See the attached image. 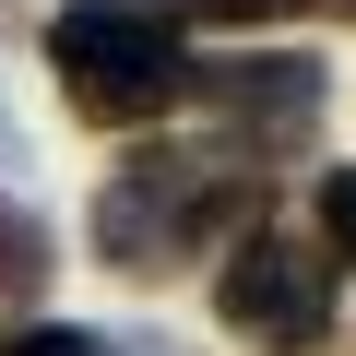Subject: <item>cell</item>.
I'll list each match as a JSON object with an SVG mask.
<instances>
[{
	"label": "cell",
	"mask_w": 356,
	"mask_h": 356,
	"mask_svg": "<svg viewBox=\"0 0 356 356\" xmlns=\"http://www.w3.org/2000/svg\"><path fill=\"white\" fill-rule=\"evenodd\" d=\"M214 309H226V332H250L273 356H309L332 332V261L297 250V238H238L226 273H214Z\"/></svg>",
	"instance_id": "3957f363"
},
{
	"label": "cell",
	"mask_w": 356,
	"mask_h": 356,
	"mask_svg": "<svg viewBox=\"0 0 356 356\" xmlns=\"http://www.w3.org/2000/svg\"><path fill=\"white\" fill-rule=\"evenodd\" d=\"M321 250H344V261H356V166H332V178H321Z\"/></svg>",
	"instance_id": "8992f818"
},
{
	"label": "cell",
	"mask_w": 356,
	"mask_h": 356,
	"mask_svg": "<svg viewBox=\"0 0 356 356\" xmlns=\"http://www.w3.org/2000/svg\"><path fill=\"white\" fill-rule=\"evenodd\" d=\"M36 285H48V226H36L13 191H0V309H24Z\"/></svg>",
	"instance_id": "5b68a950"
},
{
	"label": "cell",
	"mask_w": 356,
	"mask_h": 356,
	"mask_svg": "<svg viewBox=\"0 0 356 356\" xmlns=\"http://www.w3.org/2000/svg\"><path fill=\"white\" fill-rule=\"evenodd\" d=\"M238 214V191H214L202 154H131L107 166V191H95V250L119 273H178V261H202V238Z\"/></svg>",
	"instance_id": "7a4b0ae2"
},
{
	"label": "cell",
	"mask_w": 356,
	"mask_h": 356,
	"mask_svg": "<svg viewBox=\"0 0 356 356\" xmlns=\"http://www.w3.org/2000/svg\"><path fill=\"white\" fill-rule=\"evenodd\" d=\"M321 13H344V24H356V0H321Z\"/></svg>",
	"instance_id": "9c48e42d"
},
{
	"label": "cell",
	"mask_w": 356,
	"mask_h": 356,
	"mask_svg": "<svg viewBox=\"0 0 356 356\" xmlns=\"http://www.w3.org/2000/svg\"><path fill=\"white\" fill-rule=\"evenodd\" d=\"M154 13H191V24H273L297 0H154Z\"/></svg>",
	"instance_id": "52a82bcc"
},
{
	"label": "cell",
	"mask_w": 356,
	"mask_h": 356,
	"mask_svg": "<svg viewBox=\"0 0 356 356\" xmlns=\"http://www.w3.org/2000/svg\"><path fill=\"white\" fill-rule=\"evenodd\" d=\"M0 356H107V344H95V332H60V321H48V332H13Z\"/></svg>",
	"instance_id": "ba28073f"
},
{
	"label": "cell",
	"mask_w": 356,
	"mask_h": 356,
	"mask_svg": "<svg viewBox=\"0 0 356 356\" xmlns=\"http://www.w3.org/2000/svg\"><path fill=\"white\" fill-rule=\"evenodd\" d=\"M48 72H60V95L95 131H143V119H166L191 95V48H178V24L154 0H60Z\"/></svg>",
	"instance_id": "6da1fadb"
},
{
	"label": "cell",
	"mask_w": 356,
	"mask_h": 356,
	"mask_svg": "<svg viewBox=\"0 0 356 356\" xmlns=\"http://www.w3.org/2000/svg\"><path fill=\"white\" fill-rule=\"evenodd\" d=\"M191 83H202V107H226L261 154H285V143L321 119V72H309V60H202Z\"/></svg>",
	"instance_id": "277c9868"
}]
</instances>
